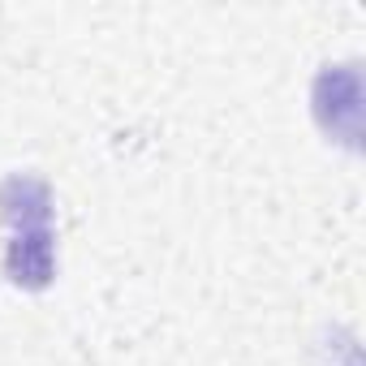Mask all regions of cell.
Listing matches in <instances>:
<instances>
[{
    "mask_svg": "<svg viewBox=\"0 0 366 366\" xmlns=\"http://www.w3.org/2000/svg\"><path fill=\"white\" fill-rule=\"evenodd\" d=\"M9 272H14V280H22V285H48V276H52V237H48V229H22L18 233V242L9 246Z\"/></svg>",
    "mask_w": 366,
    "mask_h": 366,
    "instance_id": "cell-1",
    "label": "cell"
}]
</instances>
